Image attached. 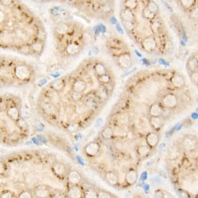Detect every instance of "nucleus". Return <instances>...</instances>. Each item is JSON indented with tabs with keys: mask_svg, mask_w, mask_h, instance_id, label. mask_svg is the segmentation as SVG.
<instances>
[{
	"mask_svg": "<svg viewBox=\"0 0 198 198\" xmlns=\"http://www.w3.org/2000/svg\"><path fill=\"white\" fill-rule=\"evenodd\" d=\"M70 172L66 164L44 149L12 151L0 157V198L65 197L51 180L53 177L66 178Z\"/></svg>",
	"mask_w": 198,
	"mask_h": 198,
	"instance_id": "f257e3e1",
	"label": "nucleus"
},
{
	"mask_svg": "<svg viewBox=\"0 0 198 198\" xmlns=\"http://www.w3.org/2000/svg\"><path fill=\"white\" fill-rule=\"evenodd\" d=\"M30 134L22 99L11 93L0 95V144L7 147H19Z\"/></svg>",
	"mask_w": 198,
	"mask_h": 198,
	"instance_id": "f03ea898",
	"label": "nucleus"
},
{
	"mask_svg": "<svg viewBox=\"0 0 198 198\" xmlns=\"http://www.w3.org/2000/svg\"><path fill=\"white\" fill-rule=\"evenodd\" d=\"M141 46L146 52H153L157 48V41L156 38L153 37V36H149V37H147L143 39L141 42Z\"/></svg>",
	"mask_w": 198,
	"mask_h": 198,
	"instance_id": "7ed1b4c3",
	"label": "nucleus"
},
{
	"mask_svg": "<svg viewBox=\"0 0 198 198\" xmlns=\"http://www.w3.org/2000/svg\"><path fill=\"white\" fill-rule=\"evenodd\" d=\"M162 102L164 107L168 109H173L177 106L178 99L177 97L173 94H167L163 97Z\"/></svg>",
	"mask_w": 198,
	"mask_h": 198,
	"instance_id": "20e7f679",
	"label": "nucleus"
},
{
	"mask_svg": "<svg viewBox=\"0 0 198 198\" xmlns=\"http://www.w3.org/2000/svg\"><path fill=\"white\" fill-rule=\"evenodd\" d=\"M183 147L187 151H192L195 150L197 147V141L192 137H186L183 139Z\"/></svg>",
	"mask_w": 198,
	"mask_h": 198,
	"instance_id": "39448f33",
	"label": "nucleus"
},
{
	"mask_svg": "<svg viewBox=\"0 0 198 198\" xmlns=\"http://www.w3.org/2000/svg\"><path fill=\"white\" fill-rule=\"evenodd\" d=\"M165 122V119L161 116H151L149 120V123L153 129H161L163 126Z\"/></svg>",
	"mask_w": 198,
	"mask_h": 198,
	"instance_id": "423d86ee",
	"label": "nucleus"
},
{
	"mask_svg": "<svg viewBox=\"0 0 198 198\" xmlns=\"http://www.w3.org/2000/svg\"><path fill=\"white\" fill-rule=\"evenodd\" d=\"M44 41H42L38 39H37L36 41H34L31 45V48L32 54H33V56H37L41 55L43 51V49H44Z\"/></svg>",
	"mask_w": 198,
	"mask_h": 198,
	"instance_id": "0eeeda50",
	"label": "nucleus"
},
{
	"mask_svg": "<svg viewBox=\"0 0 198 198\" xmlns=\"http://www.w3.org/2000/svg\"><path fill=\"white\" fill-rule=\"evenodd\" d=\"M87 83H86L84 80H82V79H77V80L75 81L73 83V84L71 85V89L74 91L83 93L85 91L86 89H87Z\"/></svg>",
	"mask_w": 198,
	"mask_h": 198,
	"instance_id": "6e6552de",
	"label": "nucleus"
},
{
	"mask_svg": "<svg viewBox=\"0 0 198 198\" xmlns=\"http://www.w3.org/2000/svg\"><path fill=\"white\" fill-rule=\"evenodd\" d=\"M80 45L76 42H71L68 44L66 48V52L68 55L74 56L80 52Z\"/></svg>",
	"mask_w": 198,
	"mask_h": 198,
	"instance_id": "1a4fd4ad",
	"label": "nucleus"
},
{
	"mask_svg": "<svg viewBox=\"0 0 198 198\" xmlns=\"http://www.w3.org/2000/svg\"><path fill=\"white\" fill-rule=\"evenodd\" d=\"M118 62L120 66L123 68H128L131 65V57L128 54H123L120 56L118 59Z\"/></svg>",
	"mask_w": 198,
	"mask_h": 198,
	"instance_id": "9d476101",
	"label": "nucleus"
},
{
	"mask_svg": "<svg viewBox=\"0 0 198 198\" xmlns=\"http://www.w3.org/2000/svg\"><path fill=\"white\" fill-rule=\"evenodd\" d=\"M100 149V145L98 143L93 142L88 144L85 147V153L89 156L93 157L98 153Z\"/></svg>",
	"mask_w": 198,
	"mask_h": 198,
	"instance_id": "9b49d317",
	"label": "nucleus"
},
{
	"mask_svg": "<svg viewBox=\"0 0 198 198\" xmlns=\"http://www.w3.org/2000/svg\"><path fill=\"white\" fill-rule=\"evenodd\" d=\"M163 108L159 104L154 103L151 106L149 109V114L151 116H162L163 113Z\"/></svg>",
	"mask_w": 198,
	"mask_h": 198,
	"instance_id": "f8f14e48",
	"label": "nucleus"
},
{
	"mask_svg": "<svg viewBox=\"0 0 198 198\" xmlns=\"http://www.w3.org/2000/svg\"><path fill=\"white\" fill-rule=\"evenodd\" d=\"M158 135L156 133H149L146 136V141L150 147H155L158 143Z\"/></svg>",
	"mask_w": 198,
	"mask_h": 198,
	"instance_id": "ddd939ff",
	"label": "nucleus"
},
{
	"mask_svg": "<svg viewBox=\"0 0 198 198\" xmlns=\"http://www.w3.org/2000/svg\"><path fill=\"white\" fill-rule=\"evenodd\" d=\"M68 179L72 185H77L81 180V176L77 170H71L68 176Z\"/></svg>",
	"mask_w": 198,
	"mask_h": 198,
	"instance_id": "4468645a",
	"label": "nucleus"
},
{
	"mask_svg": "<svg viewBox=\"0 0 198 198\" xmlns=\"http://www.w3.org/2000/svg\"><path fill=\"white\" fill-rule=\"evenodd\" d=\"M171 83L176 88H182L185 84L184 79L180 75L176 74L171 78Z\"/></svg>",
	"mask_w": 198,
	"mask_h": 198,
	"instance_id": "2eb2a0df",
	"label": "nucleus"
},
{
	"mask_svg": "<svg viewBox=\"0 0 198 198\" xmlns=\"http://www.w3.org/2000/svg\"><path fill=\"white\" fill-rule=\"evenodd\" d=\"M137 178H138V174H137V172L134 169L129 170L125 175V181L129 185L135 183L137 181Z\"/></svg>",
	"mask_w": 198,
	"mask_h": 198,
	"instance_id": "dca6fc26",
	"label": "nucleus"
},
{
	"mask_svg": "<svg viewBox=\"0 0 198 198\" xmlns=\"http://www.w3.org/2000/svg\"><path fill=\"white\" fill-rule=\"evenodd\" d=\"M120 17L122 21H134L135 19V15L132 12V10L125 8L121 11Z\"/></svg>",
	"mask_w": 198,
	"mask_h": 198,
	"instance_id": "f3484780",
	"label": "nucleus"
},
{
	"mask_svg": "<svg viewBox=\"0 0 198 198\" xmlns=\"http://www.w3.org/2000/svg\"><path fill=\"white\" fill-rule=\"evenodd\" d=\"M82 196L81 189L76 185L71 186L67 192V197L71 198H80Z\"/></svg>",
	"mask_w": 198,
	"mask_h": 198,
	"instance_id": "a211bd4d",
	"label": "nucleus"
},
{
	"mask_svg": "<svg viewBox=\"0 0 198 198\" xmlns=\"http://www.w3.org/2000/svg\"><path fill=\"white\" fill-rule=\"evenodd\" d=\"M105 177L106 180L108 181L110 184L116 186L118 183V176L117 174L114 172H108L106 173Z\"/></svg>",
	"mask_w": 198,
	"mask_h": 198,
	"instance_id": "6ab92c4d",
	"label": "nucleus"
},
{
	"mask_svg": "<svg viewBox=\"0 0 198 198\" xmlns=\"http://www.w3.org/2000/svg\"><path fill=\"white\" fill-rule=\"evenodd\" d=\"M69 25L64 22H59L56 27V32L59 35H65L67 33Z\"/></svg>",
	"mask_w": 198,
	"mask_h": 198,
	"instance_id": "aec40b11",
	"label": "nucleus"
},
{
	"mask_svg": "<svg viewBox=\"0 0 198 198\" xmlns=\"http://www.w3.org/2000/svg\"><path fill=\"white\" fill-rule=\"evenodd\" d=\"M197 67H198V62H197V59L196 57H192L190 58L188 63H187V68H188V70L191 72V73H193V72L197 71Z\"/></svg>",
	"mask_w": 198,
	"mask_h": 198,
	"instance_id": "412c9836",
	"label": "nucleus"
},
{
	"mask_svg": "<svg viewBox=\"0 0 198 198\" xmlns=\"http://www.w3.org/2000/svg\"><path fill=\"white\" fill-rule=\"evenodd\" d=\"M150 151H151V147L149 145L139 146L138 149H137V153H138L139 156H141L142 157L148 155V154L150 153Z\"/></svg>",
	"mask_w": 198,
	"mask_h": 198,
	"instance_id": "4be33fe9",
	"label": "nucleus"
},
{
	"mask_svg": "<svg viewBox=\"0 0 198 198\" xmlns=\"http://www.w3.org/2000/svg\"><path fill=\"white\" fill-rule=\"evenodd\" d=\"M84 197L86 198H96L98 197V193L96 192L95 190L89 188L85 190Z\"/></svg>",
	"mask_w": 198,
	"mask_h": 198,
	"instance_id": "5701e85b",
	"label": "nucleus"
},
{
	"mask_svg": "<svg viewBox=\"0 0 198 198\" xmlns=\"http://www.w3.org/2000/svg\"><path fill=\"white\" fill-rule=\"evenodd\" d=\"M95 70L96 73L99 76L106 73V70L105 67H104L102 63H98L95 65Z\"/></svg>",
	"mask_w": 198,
	"mask_h": 198,
	"instance_id": "b1692460",
	"label": "nucleus"
},
{
	"mask_svg": "<svg viewBox=\"0 0 198 198\" xmlns=\"http://www.w3.org/2000/svg\"><path fill=\"white\" fill-rule=\"evenodd\" d=\"M180 3L183 8L188 9L192 5H195L196 0H180Z\"/></svg>",
	"mask_w": 198,
	"mask_h": 198,
	"instance_id": "393cba45",
	"label": "nucleus"
},
{
	"mask_svg": "<svg viewBox=\"0 0 198 198\" xmlns=\"http://www.w3.org/2000/svg\"><path fill=\"white\" fill-rule=\"evenodd\" d=\"M174 45L170 41H167L163 44V51L167 53H170L173 50Z\"/></svg>",
	"mask_w": 198,
	"mask_h": 198,
	"instance_id": "a878e982",
	"label": "nucleus"
},
{
	"mask_svg": "<svg viewBox=\"0 0 198 198\" xmlns=\"http://www.w3.org/2000/svg\"><path fill=\"white\" fill-rule=\"evenodd\" d=\"M102 135L105 139H110L113 135V131L111 128H106L102 132Z\"/></svg>",
	"mask_w": 198,
	"mask_h": 198,
	"instance_id": "bb28decb",
	"label": "nucleus"
},
{
	"mask_svg": "<svg viewBox=\"0 0 198 198\" xmlns=\"http://www.w3.org/2000/svg\"><path fill=\"white\" fill-rule=\"evenodd\" d=\"M146 6H147V8L151 11L155 13H157L158 9H158V5L153 1H152V0H150Z\"/></svg>",
	"mask_w": 198,
	"mask_h": 198,
	"instance_id": "cd10ccee",
	"label": "nucleus"
},
{
	"mask_svg": "<svg viewBox=\"0 0 198 198\" xmlns=\"http://www.w3.org/2000/svg\"><path fill=\"white\" fill-rule=\"evenodd\" d=\"M83 93H79L77 91H74L72 90V93L71 95V100L74 101L75 102H77L79 100H81V99L83 98V95H82Z\"/></svg>",
	"mask_w": 198,
	"mask_h": 198,
	"instance_id": "c85d7f7f",
	"label": "nucleus"
},
{
	"mask_svg": "<svg viewBox=\"0 0 198 198\" xmlns=\"http://www.w3.org/2000/svg\"><path fill=\"white\" fill-rule=\"evenodd\" d=\"M66 129L71 133H75L79 130V124L77 123V122H73V123L68 125Z\"/></svg>",
	"mask_w": 198,
	"mask_h": 198,
	"instance_id": "c756f323",
	"label": "nucleus"
},
{
	"mask_svg": "<svg viewBox=\"0 0 198 198\" xmlns=\"http://www.w3.org/2000/svg\"><path fill=\"white\" fill-rule=\"evenodd\" d=\"M178 152L177 151V149L175 147H171L170 150L168 149V157L172 158V159L178 157Z\"/></svg>",
	"mask_w": 198,
	"mask_h": 198,
	"instance_id": "7c9ffc66",
	"label": "nucleus"
},
{
	"mask_svg": "<svg viewBox=\"0 0 198 198\" xmlns=\"http://www.w3.org/2000/svg\"><path fill=\"white\" fill-rule=\"evenodd\" d=\"M99 80L102 83H109L110 81V77L109 76V75H107L106 73L102 75H100L99 76Z\"/></svg>",
	"mask_w": 198,
	"mask_h": 198,
	"instance_id": "2f4dec72",
	"label": "nucleus"
},
{
	"mask_svg": "<svg viewBox=\"0 0 198 198\" xmlns=\"http://www.w3.org/2000/svg\"><path fill=\"white\" fill-rule=\"evenodd\" d=\"M190 78H191V81H192V82L194 85H197L198 84L197 71H195V72H193V73H191Z\"/></svg>",
	"mask_w": 198,
	"mask_h": 198,
	"instance_id": "473e14b6",
	"label": "nucleus"
},
{
	"mask_svg": "<svg viewBox=\"0 0 198 198\" xmlns=\"http://www.w3.org/2000/svg\"><path fill=\"white\" fill-rule=\"evenodd\" d=\"M98 197L99 198H110L111 196L107 192H103V191H100L98 193Z\"/></svg>",
	"mask_w": 198,
	"mask_h": 198,
	"instance_id": "72a5a7b5",
	"label": "nucleus"
},
{
	"mask_svg": "<svg viewBox=\"0 0 198 198\" xmlns=\"http://www.w3.org/2000/svg\"><path fill=\"white\" fill-rule=\"evenodd\" d=\"M6 19V14L2 10H0V24L4 22Z\"/></svg>",
	"mask_w": 198,
	"mask_h": 198,
	"instance_id": "f704fd0d",
	"label": "nucleus"
},
{
	"mask_svg": "<svg viewBox=\"0 0 198 198\" xmlns=\"http://www.w3.org/2000/svg\"><path fill=\"white\" fill-rule=\"evenodd\" d=\"M13 2V0H0V2H1L2 4L4 6H9Z\"/></svg>",
	"mask_w": 198,
	"mask_h": 198,
	"instance_id": "c9c22d12",
	"label": "nucleus"
},
{
	"mask_svg": "<svg viewBox=\"0 0 198 198\" xmlns=\"http://www.w3.org/2000/svg\"><path fill=\"white\" fill-rule=\"evenodd\" d=\"M116 30L118 31V32H120V33H122V34L124 33V31H123V30H122V27H120V24H116Z\"/></svg>",
	"mask_w": 198,
	"mask_h": 198,
	"instance_id": "e433bc0d",
	"label": "nucleus"
},
{
	"mask_svg": "<svg viewBox=\"0 0 198 198\" xmlns=\"http://www.w3.org/2000/svg\"><path fill=\"white\" fill-rule=\"evenodd\" d=\"M110 21L112 24H116L117 23V19L114 17H110Z\"/></svg>",
	"mask_w": 198,
	"mask_h": 198,
	"instance_id": "4c0bfd02",
	"label": "nucleus"
}]
</instances>
